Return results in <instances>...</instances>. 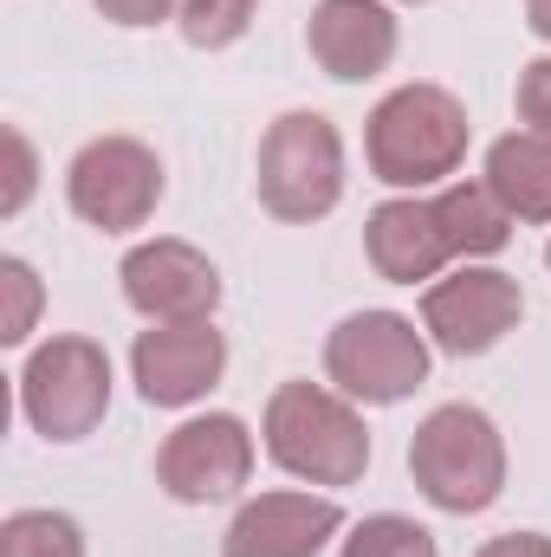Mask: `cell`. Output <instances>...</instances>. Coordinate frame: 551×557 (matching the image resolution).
<instances>
[{
	"label": "cell",
	"instance_id": "27",
	"mask_svg": "<svg viewBox=\"0 0 551 557\" xmlns=\"http://www.w3.org/2000/svg\"><path fill=\"white\" fill-rule=\"evenodd\" d=\"M415 7H421V0H415Z\"/></svg>",
	"mask_w": 551,
	"mask_h": 557
},
{
	"label": "cell",
	"instance_id": "25",
	"mask_svg": "<svg viewBox=\"0 0 551 557\" xmlns=\"http://www.w3.org/2000/svg\"><path fill=\"white\" fill-rule=\"evenodd\" d=\"M526 26H532V33L551 46V0H526Z\"/></svg>",
	"mask_w": 551,
	"mask_h": 557
},
{
	"label": "cell",
	"instance_id": "3",
	"mask_svg": "<svg viewBox=\"0 0 551 557\" xmlns=\"http://www.w3.org/2000/svg\"><path fill=\"white\" fill-rule=\"evenodd\" d=\"M409 480L415 493L454 519L487 512L506 493V441L487 409L474 403H441L428 409L409 441Z\"/></svg>",
	"mask_w": 551,
	"mask_h": 557
},
{
	"label": "cell",
	"instance_id": "5",
	"mask_svg": "<svg viewBox=\"0 0 551 557\" xmlns=\"http://www.w3.org/2000/svg\"><path fill=\"white\" fill-rule=\"evenodd\" d=\"M325 376L357 409H396L428 383V337L403 311H351L325 337Z\"/></svg>",
	"mask_w": 551,
	"mask_h": 557
},
{
	"label": "cell",
	"instance_id": "8",
	"mask_svg": "<svg viewBox=\"0 0 551 557\" xmlns=\"http://www.w3.org/2000/svg\"><path fill=\"white\" fill-rule=\"evenodd\" d=\"M519 318H526V292L500 267L467 260L461 273L434 278L421 292V331L448 357H487L493 344H506V331H519Z\"/></svg>",
	"mask_w": 551,
	"mask_h": 557
},
{
	"label": "cell",
	"instance_id": "13",
	"mask_svg": "<svg viewBox=\"0 0 551 557\" xmlns=\"http://www.w3.org/2000/svg\"><path fill=\"white\" fill-rule=\"evenodd\" d=\"M396 46H403V33H396V13L383 0H318L305 20V52L338 85L390 72Z\"/></svg>",
	"mask_w": 551,
	"mask_h": 557
},
{
	"label": "cell",
	"instance_id": "21",
	"mask_svg": "<svg viewBox=\"0 0 551 557\" xmlns=\"http://www.w3.org/2000/svg\"><path fill=\"white\" fill-rule=\"evenodd\" d=\"M513 111H519V131L551 143V59L519 65V85H513Z\"/></svg>",
	"mask_w": 551,
	"mask_h": 557
},
{
	"label": "cell",
	"instance_id": "1",
	"mask_svg": "<svg viewBox=\"0 0 551 557\" xmlns=\"http://www.w3.org/2000/svg\"><path fill=\"white\" fill-rule=\"evenodd\" d=\"M467 104L448 85H396L370 124H364V162L383 188H441L467 162Z\"/></svg>",
	"mask_w": 551,
	"mask_h": 557
},
{
	"label": "cell",
	"instance_id": "12",
	"mask_svg": "<svg viewBox=\"0 0 551 557\" xmlns=\"http://www.w3.org/2000/svg\"><path fill=\"white\" fill-rule=\"evenodd\" d=\"M344 532V506L331 493H260L234 512L221 552L228 557H318Z\"/></svg>",
	"mask_w": 551,
	"mask_h": 557
},
{
	"label": "cell",
	"instance_id": "11",
	"mask_svg": "<svg viewBox=\"0 0 551 557\" xmlns=\"http://www.w3.org/2000/svg\"><path fill=\"white\" fill-rule=\"evenodd\" d=\"M131 376L149 409H188L228 376V337L215 318L201 324H149L131 344Z\"/></svg>",
	"mask_w": 551,
	"mask_h": 557
},
{
	"label": "cell",
	"instance_id": "14",
	"mask_svg": "<svg viewBox=\"0 0 551 557\" xmlns=\"http://www.w3.org/2000/svg\"><path fill=\"white\" fill-rule=\"evenodd\" d=\"M364 253H370L377 278H390V285H421V278L441 273L448 260H461L454 253V234H448V221L434 208V195L428 201L421 195H396V201L370 208Z\"/></svg>",
	"mask_w": 551,
	"mask_h": 557
},
{
	"label": "cell",
	"instance_id": "18",
	"mask_svg": "<svg viewBox=\"0 0 551 557\" xmlns=\"http://www.w3.org/2000/svg\"><path fill=\"white\" fill-rule=\"evenodd\" d=\"M338 557H441V552H434V539L415 519H403V512H370V519L351 525V539H344Z\"/></svg>",
	"mask_w": 551,
	"mask_h": 557
},
{
	"label": "cell",
	"instance_id": "24",
	"mask_svg": "<svg viewBox=\"0 0 551 557\" xmlns=\"http://www.w3.org/2000/svg\"><path fill=\"white\" fill-rule=\"evenodd\" d=\"M474 557H551V539L546 532H500V539H487Z\"/></svg>",
	"mask_w": 551,
	"mask_h": 557
},
{
	"label": "cell",
	"instance_id": "6",
	"mask_svg": "<svg viewBox=\"0 0 551 557\" xmlns=\"http://www.w3.org/2000/svg\"><path fill=\"white\" fill-rule=\"evenodd\" d=\"M20 416L46 441H85L111 416V357L98 337H46L20 370Z\"/></svg>",
	"mask_w": 551,
	"mask_h": 557
},
{
	"label": "cell",
	"instance_id": "10",
	"mask_svg": "<svg viewBox=\"0 0 551 557\" xmlns=\"http://www.w3.org/2000/svg\"><path fill=\"white\" fill-rule=\"evenodd\" d=\"M124 305L149 324H201L221 305V273L201 247L188 240H143L118 267Z\"/></svg>",
	"mask_w": 551,
	"mask_h": 557
},
{
	"label": "cell",
	"instance_id": "2",
	"mask_svg": "<svg viewBox=\"0 0 551 557\" xmlns=\"http://www.w3.org/2000/svg\"><path fill=\"white\" fill-rule=\"evenodd\" d=\"M260 434H267V460L305 486H357L370 467V428L357 403L325 383H279Z\"/></svg>",
	"mask_w": 551,
	"mask_h": 557
},
{
	"label": "cell",
	"instance_id": "23",
	"mask_svg": "<svg viewBox=\"0 0 551 557\" xmlns=\"http://www.w3.org/2000/svg\"><path fill=\"white\" fill-rule=\"evenodd\" d=\"M111 26H156L169 13H182V0H91Z\"/></svg>",
	"mask_w": 551,
	"mask_h": 557
},
{
	"label": "cell",
	"instance_id": "4",
	"mask_svg": "<svg viewBox=\"0 0 551 557\" xmlns=\"http://www.w3.org/2000/svg\"><path fill=\"white\" fill-rule=\"evenodd\" d=\"M254 188L260 208L273 221H325L344 201V137L325 111H285L260 137V162H254Z\"/></svg>",
	"mask_w": 551,
	"mask_h": 557
},
{
	"label": "cell",
	"instance_id": "15",
	"mask_svg": "<svg viewBox=\"0 0 551 557\" xmlns=\"http://www.w3.org/2000/svg\"><path fill=\"white\" fill-rule=\"evenodd\" d=\"M493 201L526 221V227H551V143L532 137V131H513L487 149V175Z\"/></svg>",
	"mask_w": 551,
	"mask_h": 557
},
{
	"label": "cell",
	"instance_id": "9",
	"mask_svg": "<svg viewBox=\"0 0 551 557\" xmlns=\"http://www.w3.org/2000/svg\"><path fill=\"white\" fill-rule=\"evenodd\" d=\"M254 473V434L241 416H195L156 447V486L182 506L234 499Z\"/></svg>",
	"mask_w": 551,
	"mask_h": 557
},
{
	"label": "cell",
	"instance_id": "26",
	"mask_svg": "<svg viewBox=\"0 0 551 557\" xmlns=\"http://www.w3.org/2000/svg\"><path fill=\"white\" fill-rule=\"evenodd\" d=\"M546 267H551V240H546Z\"/></svg>",
	"mask_w": 551,
	"mask_h": 557
},
{
	"label": "cell",
	"instance_id": "16",
	"mask_svg": "<svg viewBox=\"0 0 551 557\" xmlns=\"http://www.w3.org/2000/svg\"><path fill=\"white\" fill-rule=\"evenodd\" d=\"M434 208H441V221H448L461 260H493V253L513 240V214L493 201L487 182H448V188L434 195Z\"/></svg>",
	"mask_w": 551,
	"mask_h": 557
},
{
	"label": "cell",
	"instance_id": "22",
	"mask_svg": "<svg viewBox=\"0 0 551 557\" xmlns=\"http://www.w3.org/2000/svg\"><path fill=\"white\" fill-rule=\"evenodd\" d=\"M33 182H39V156H33L26 131L13 124V131H7V195H0V214H7V221L33 201Z\"/></svg>",
	"mask_w": 551,
	"mask_h": 557
},
{
	"label": "cell",
	"instance_id": "17",
	"mask_svg": "<svg viewBox=\"0 0 551 557\" xmlns=\"http://www.w3.org/2000/svg\"><path fill=\"white\" fill-rule=\"evenodd\" d=\"M0 557H85V532L72 512L26 506L0 519Z\"/></svg>",
	"mask_w": 551,
	"mask_h": 557
},
{
	"label": "cell",
	"instance_id": "19",
	"mask_svg": "<svg viewBox=\"0 0 551 557\" xmlns=\"http://www.w3.org/2000/svg\"><path fill=\"white\" fill-rule=\"evenodd\" d=\"M254 13H260V0H182V39L188 46H201V52H221V46H234L247 26H254Z\"/></svg>",
	"mask_w": 551,
	"mask_h": 557
},
{
	"label": "cell",
	"instance_id": "7",
	"mask_svg": "<svg viewBox=\"0 0 551 557\" xmlns=\"http://www.w3.org/2000/svg\"><path fill=\"white\" fill-rule=\"evenodd\" d=\"M162 156L137 137H91L65 169V201L98 234H137L162 201Z\"/></svg>",
	"mask_w": 551,
	"mask_h": 557
},
{
	"label": "cell",
	"instance_id": "20",
	"mask_svg": "<svg viewBox=\"0 0 551 557\" xmlns=\"http://www.w3.org/2000/svg\"><path fill=\"white\" fill-rule=\"evenodd\" d=\"M0 292H7V311H0V344H26L33 337V318H39V273L7 253L0 260Z\"/></svg>",
	"mask_w": 551,
	"mask_h": 557
}]
</instances>
